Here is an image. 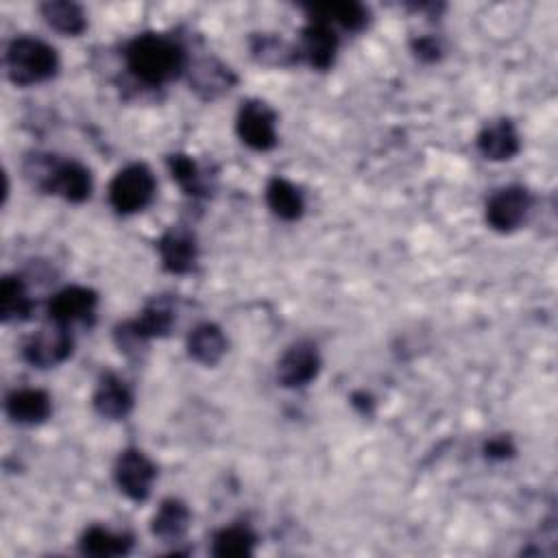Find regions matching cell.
<instances>
[{
    "mask_svg": "<svg viewBox=\"0 0 558 558\" xmlns=\"http://www.w3.org/2000/svg\"><path fill=\"white\" fill-rule=\"evenodd\" d=\"M129 72L148 87H161L187 68L185 50L168 35L144 33L133 37L124 48Z\"/></svg>",
    "mask_w": 558,
    "mask_h": 558,
    "instance_id": "1",
    "label": "cell"
},
{
    "mask_svg": "<svg viewBox=\"0 0 558 558\" xmlns=\"http://www.w3.org/2000/svg\"><path fill=\"white\" fill-rule=\"evenodd\" d=\"M24 177L41 192L61 196L68 203H83L92 196V172L74 161L48 153H31L24 159Z\"/></svg>",
    "mask_w": 558,
    "mask_h": 558,
    "instance_id": "2",
    "label": "cell"
},
{
    "mask_svg": "<svg viewBox=\"0 0 558 558\" xmlns=\"http://www.w3.org/2000/svg\"><path fill=\"white\" fill-rule=\"evenodd\" d=\"M7 76L15 85H35L52 78L59 70L57 50L37 37H15L4 52Z\"/></svg>",
    "mask_w": 558,
    "mask_h": 558,
    "instance_id": "3",
    "label": "cell"
},
{
    "mask_svg": "<svg viewBox=\"0 0 558 558\" xmlns=\"http://www.w3.org/2000/svg\"><path fill=\"white\" fill-rule=\"evenodd\" d=\"M174 320H177V314H174L172 299L155 296L144 305L137 318L116 327L113 340L120 347V351H124L126 355H133L140 349H144L148 340L168 336Z\"/></svg>",
    "mask_w": 558,
    "mask_h": 558,
    "instance_id": "4",
    "label": "cell"
},
{
    "mask_svg": "<svg viewBox=\"0 0 558 558\" xmlns=\"http://www.w3.org/2000/svg\"><path fill=\"white\" fill-rule=\"evenodd\" d=\"M155 192H157V179L153 170L146 163L135 161L116 172V177L109 183L107 196H109V205L118 214L126 216L148 207L155 198Z\"/></svg>",
    "mask_w": 558,
    "mask_h": 558,
    "instance_id": "5",
    "label": "cell"
},
{
    "mask_svg": "<svg viewBox=\"0 0 558 558\" xmlns=\"http://www.w3.org/2000/svg\"><path fill=\"white\" fill-rule=\"evenodd\" d=\"M235 131L242 144L248 148L262 153L270 150L277 144V113L268 102L259 98H246L238 109Z\"/></svg>",
    "mask_w": 558,
    "mask_h": 558,
    "instance_id": "6",
    "label": "cell"
},
{
    "mask_svg": "<svg viewBox=\"0 0 558 558\" xmlns=\"http://www.w3.org/2000/svg\"><path fill=\"white\" fill-rule=\"evenodd\" d=\"M74 351V338L65 325L50 323L26 338L22 357L35 368H52L63 364Z\"/></svg>",
    "mask_w": 558,
    "mask_h": 558,
    "instance_id": "7",
    "label": "cell"
},
{
    "mask_svg": "<svg viewBox=\"0 0 558 558\" xmlns=\"http://www.w3.org/2000/svg\"><path fill=\"white\" fill-rule=\"evenodd\" d=\"M530 209H532L530 190L514 183V185H504L488 196L484 218L493 231L510 233L525 222Z\"/></svg>",
    "mask_w": 558,
    "mask_h": 558,
    "instance_id": "8",
    "label": "cell"
},
{
    "mask_svg": "<svg viewBox=\"0 0 558 558\" xmlns=\"http://www.w3.org/2000/svg\"><path fill=\"white\" fill-rule=\"evenodd\" d=\"M155 477L157 466L142 449L126 447L120 451L113 466V480L120 493H124L133 501H144L150 495Z\"/></svg>",
    "mask_w": 558,
    "mask_h": 558,
    "instance_id": "9",
    "label": "cell"
},
{
    "mask_svg": "<svg viewBox=\"0 0 558 558\" xmlns=\"http://www.w3.org/2000/svg\"><path fill=\"white\" fill-rule=\"evenodd\" d=\"M98 294L87 286H68L48 301V320L70 327L72 323L92 325L96 318Z\"/></svg>",
    "mask_w": 558,
    "mask_h": 558,
    "instance_id": "10",
    "label": "cell"
},
{
    "mask_svg": "<svg viewBox=\"0 0 558 558\" xmlns=\"http://www.w3.org/2000/svg\"><path fill=\"white\" fill-rule=\"evenodd\" d=\"M320 371V353L314 342H292L277 362V379L283 388H303L316 379Z\"/></svg>",
    "mask_w": 558,
    "mask_h": 558,
    "instance_id": "11",
    "label": "cell"
},
{
    "mask_svg": "<svg viewBox=\"0 0 558 558\" xmlns=\"http://www.w3.org/2000/svg\"><path fill=\"white\" fill-rule=\"evenodd\" d=\"M296 50L299 59L307 61L314 70H329L338 52V35L329 22L310 17L301 28V46Z\"/></svg>",
    "mask_w": 558,
    "mask_h": 558,
    "instance_id": "12",
    "label": "cell"
},
{
    "mask_svg": "<svg viewBox=\"0 0 558 558\" xmlns=\"http://www.w3.org/2000/svg\"><path fill=\"white\" fill-rule=\"evenodd\" d=\"M161 266L172 275H187L194 270L198 259L196 235L185 227H170L157 240Z\"/></svg>",
    "mask_w": 558,
    "mask_h": 558,
    "instance_id": "13",
    "label": "cell"
},
{
    "mask_svg": "<svg viewBox=\"0 0 558 558\" xmlns=\"http://www.w3.org/2000/svg\"><path fill=\"white\" fill-rule=\"evenodd\" d=\"M133 392L129 388V384L116 375V373H102L96 390L92 395V405L94 410L109 421H120L126 418L133 410Z\"/></svg>",
    "mask_w": 558,
    "mask_h": 558,
    "instance_id": "14",
    "label": "cell"
},
{
    "mask_svg": "<svg viewBox=\"0 0 558 558\" xmlns=\"http://www.w3.org/2000/svg\"><path fill=\"white\" fill-rule=\"evenodd\" d=\"M187 74H190V87L203 100H214V98L222 96L238 81L233 70L214 57L196 59L194 63L187 65Z\"/></svg>",
    "mask_w": 558,
    "mask_h": 558,
    "instance_id": "15",
    "label": "cell"
},
{
    "mask_svg": "<svg viewBox=\"0 0 558 558\" xmlns=\"http://www.w3.org/2000/svg\"><path fill=\"white\" fill-rule=\"evenodd\" d=\"M475 144H477V150L490 161L512 159L521 148L517 126L508 118H497L486 122L477 133Z\"/></svg>",
    "mask_w": 558,
    "mask_h": 558,
    "instance_id": "16",
    "label": "cell"
},
{
    "mask_svg": "<svg viewBox=\"0 0 558 558\" xmlns=\"http://www.w3.org/2000/svg\"><path fill=\"white\" fill-rule=\"evenodd\" d=\"M4 410L20 425H37L52 414V399L41 388H17L7 395Z\"/></svg>",
    "mask_w": 558,
    "mask_h": 558,
    "instance_id": "17",
    "label": "cell"
},
{
    "mask_svg": "<svg viewBox=\"0 0 558 558\" xmlns=\"http://www.w3.org/2000/svg\"><path fill=\"white\" fill-rule=\"evenodd\" d=\"M185 347H187V355L194 362L203 366H216L227 353L229 342L216 323H198L196 327L190 329Z\"/></svg>",
    "mask_w": 558,
    "mask_h": 558,
    "instance_id": "18",
    "label": "cell"
},
{
    "mask_svg": "<svg viewBox=\"0 0 558 558\" xmlns=\"http://www.w3.org/2000/svg\"><path fill=\"white\" fill-rule=\"evenodd\" d=\"M190 521H192L190 508L181 499L168 497L155 510L150 519V532L163 543H177L185 536Z\"/></svg>",
    "mask_w": 558,
    "mask_h": 558,
    "instance_id": "19",
    "label": "cell"
},
{
    "mask_svg": "<svg viewBox=\"0 0 558 558\" xmlns=\"http://www.w3.org/2000/svg\"><path fill=\"white\" fill-rule=\"evenodd\" d=\"M131 547H133V534L113 532L102 525H89L78 541V549L85 556H94V558L124 556L131 551Z\"/></svg>",
    "mask_w": 558,
    "mask_h": 558,
    "instance_id": "20",
    "label": "cell"
},
{
    "mask_svg": "<svg viewBox=\"0 0 558 558\" xmlns=\"http://www.w3.org/2000/svg\"><path fill=\"white\" fill-rule=\"evenodd\" d=\"M264 198H266V205L268 209L281 218V220H299L305 211V198H303V192L288 179L283 177H272L268 183H266V190H264Z\"/></svg>",
    "mask_w": 558,
    "mask_h": 558,
    "instance_id": "21",
    "label": "cell"
},
{
    "mask_svg": "<svg viewBox=\"0 0 558 558\" xmlns=\"http://www.w3.org/2000/svg\"><path fill=\"white\" fill-rule=\"evenodd\" d=\"M33 312V299L17 275H4L0 281V318L2 323L26 320Z\"/></svg>",
    "mask_w": 558,
    "mask_h": 558,
    "instance_id": "22",
    "label": "cell"
},
{
    "mask_svg": "<svg viewBox=\"0 0 558 558\" xmlns=\"http://www.w3.org/2000/svg\"><path fill=\"white\" fill-rule=\"evenodd\" d=\"M305 11L312 17L325 20L329 24H340L347 31H362L368 22V9L360 2H323L307 4Z\"/></svg>",
    "mask_w": 558,
    "mask_h": 558,
    "instance_id": "23",
    "label": "cell"
},
{
    "mask_svg": "<svg viewBox=\"0 0 558 558\" xmlns=\"http://www.w3.org/2000/svg\"><path fill=\"white\" fill-rule=\"evenodd\" d=\"M257 536L248 525H225L211 536V554L218 558H244L255 549Z\"/></svg>",
    "mask_w": 558,
    "mask_h": 558,
    "instance_id": "24",
    "label": "cell"
},
{
    "mask_svg": "<svg viewBox=\"0 0 558 558\" xmlns=\"http://www.w3.org/2000/svg\"><path fill=\"white\" fill-rule=\"evenodd\" d=\"M48 26L63 35H81L87 26V17L81 4L70 0H48L39 7Z\"/></svg>",
    "mask_w": 558,
    "mask_h": 558,
    "instance_id": "25",
    "label": "cell"
},
{
    "mask_svg": "<svg viewBox=\"0 0 558 558\" xmlns=\"http://www.w3.org/2000/svg\"><path fill=\"white\" fill-rule=\"evenodd\" d=\"M251 54L266 65H288L299 61V50L288 46L281 37L268 33H255L251 37Z\"/></svg>",
    "mask_w": 558,
    "mask_h": 558,
    "instance_id": "26",
    "label": "cell"
},
{
    "mask_svg": "<svg viewBox=\"0 0 558 558\" xmlns=\"http://www.w3.org/2000/svg\"><path fill=\"white\" fill-rule=\"evenodd\" d=\"M168 163V170L172 174V179L179 183V187L192 196V198H198V196H205V172L201 170V166L185 153H174V155H168L166 159Z\"/></svg>",
    "mask_w": 558,
    "mask_h": 558,
    "instance_id": "27",
    "label": "cell"
},
{
    "mask_svg": "<svg viewBox=\"0 0 558 558\" xmlns=\"http://www.w3.org/2000/svg\"><path fill=\"white\" fill-rule=\"evenodd\" d=\"M410 46H412V52H414L421 61H427V63L438 61L440 54H442V46H440V41H438L434 35L416 37V39H412Z\"/></svg>",
    "mask_w": 558,
    "mask_h": 558,
    "instance_id": "28",
    "label": "cell"
},
{
    "mask_svg": "<svg viewBox=\"0 0 558 558\" xmlns=\"http://www.w3.org/2000/svg\"><path fill=\"white\" fill-rule=\"evenodd\" d=\"M484 456L488 460H506L514 456V445L508 436H493L490 440H486L484 445Z\"/></svg>",
    "mask_w": 558,
    "mask_h": 558,
    "instance_id": "29",
    "label": "cell"
},
{
    "mask_svg": "<svg viewBox=\"0 0 558 558\" xmlns=\"http://www.w3.org/2000/svg\"><path fill=\"white\" fill-rule=\"evenodd\" d=\"M351 403H353L362 414H371V410H373V397L366 395V392H353Z\"/></svg>",
    "mask_w": 558,
    "mask_h": 558,
    "instance_id": "30",
    "label": "cell"
}]
</instances>
